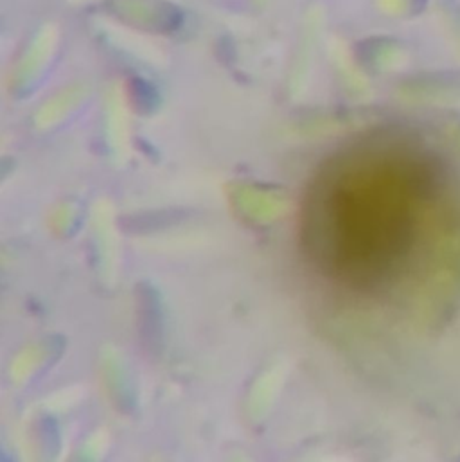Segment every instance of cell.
<instances>
[{
    "label": "cell",
    "mask_w": 460,
    "mask_h": 462,
    "mask_svg": "<svg viewBox=\"0 0 460 462\" xmlns=\"http://www.w3.org/2000/svg\"><path fill=\"white\" fill-rule=\"evenodd\" d=\"M365 144L333 157L304 208V245L336 282L374 281L407 246L416 204L414 162Z\"/></svg>",
    "instance_id": "6da1fadb"
}]
</instances>
